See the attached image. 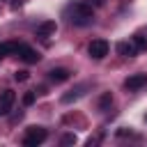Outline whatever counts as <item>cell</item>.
I'll return each instance as SVG.
<instances>
[{"instance_id": "13", "label": "cell", "mask_w": 147, "mask_h": 147, "mask_svg": "<svg viewBox=\"0 0 147 147\" xmlns=\"http://www.w3.org/2000/svg\"><path fill=\"white\" fill-rule=\"evenodd\" d=\"M133 44H136L138 51H145V48H147V39H145L142 34H136V37H133Z\"/></svg>"}, {"instance_id": "17", "label": "cell", "mask_w": 147, "mask_h": 147, "mask_svg": "<svg viewBox=\"0 0 147 147\" xmlns=\"http://www.w3.org/2000/svg\"><path fill=\"white\" fill-rule=\"evenodd\" d=\"M85 2H87L90 7H92V5H94V7H101V5H103V0H85Z\"/></svg>"}, {"instance_id": "3", "label": "cell", "mask_w": 147, "mask_h": 147, "mask_svg": "<svg viewBox=\"0 0 147 147\" xmlns=\"http://www.w3.org/2000/svg\"><path fill=\"white\" fill-rule=\"evenodd\" d=\"M108 51H110V46H108L106 39H92L90 46H87V53H90V57H94V60H103V57L108 55Z\"/></svg>"}, {"instance_id": "14", "label": "cell", "mask_w": 147, "mask_h": 147, "mask_svg": "<svg viewBox=\"0 0 147 147\" xmlns=\"http://www.w3.org/2000/svg\"><path fill=\"white\" fill-rule=\"evenodd\" d=\"M34 99H37V92H25V94H23V103H25V106H32Z\"/></svg>"}, {"instance_id": "4", "label": "cell", "mask_w": 147, "mask_h": 147, "mask_svg": "<svg viewBox=\"0 0 147 147\" xmlns=\"http://www.w3.org/2000/svg\"><path fill=\"white\" fill-rule=\"evenodd\" d=\"M14 101H16L14 90H2L0 92V115H7L11 110V106H14Z\"/></svg>"}, {"instance_id": "2", "label": "cell", "mask_w": 147, "mask_h": 147, "mask_svg": "<svg viewBox=\"0 0 147 147\" xmlns=\"http://www.w3.org/2000/svg\"><path fill=\"white\" fill-rule=\"evenodd\" d=\"M46 138H48V131H46L44 126H30L28 133H25V138H23V145H25V147H37V145H41Z\"/></svg>"}, {"instance_id": "9", "label": "cell", "mask_w": 147, "mask_h": 147, "mask_svg": "<svg viewBox=\"0 0 147 147\" xmlns=\"http://www.w3.org/2000/svg\"><path fill=\"white\" fill-rule=\"evenodd\" d=\"M117 53L124 55V57H133V55L138 53V48H136L133 41H119V44H117Z\"/></svg>"}, {"instance_id": "1", "label": "cell", "mask_w": 147, "mask_h": 147, "mask_svg": "<svg viewBox=\"0 0 147 147\" xmlns=\"http://www.w3.org/2000/svg\"><path fill=\"white\" fill-rule=\"evenodd\" d=\"M92 18H94V16H92V7H90L87 2L74 5V9H71V23H76V25H87Z\"/></svg>"}, {"instance_id": "12", "label": "cell", "mask_w": 147, "mask_h": 147, "mask_svg": "<svg viewBox=\"0 0 147 147\" xmlns=\"http://www.w3.org/2000/svg\"><path fill=\"white\" fill-rule=\"evenodd\" d=\"M110 106H113V94L110 92H103L99 96V110H108Z\"/></svg>"}, {"instance_id": "18", "label": "cell", "mask_w": 147, "mask_h": 147, "mask_svg": "<svg viewBox=\"0 0 147 147\" xmlns=\"http://www.w3.org/2000/svg\"><path fill=\"white\" fill-rule=\"evenodd\" d=\"M0 60H2V53H0Z\"/></svg>"}, {"instance_id": "6", "label": "cell", "mask_w": 147, "mask_h": 147, "mask_svg": "<svg viewBox=\"0 0 147 147\" xmlns=\"http://www.w3.org/2000/svg\"><path fill=\"white\" fill-rule=\"evenodd\" d=\"M16 55H18L23 62H28V64H34V62H39V53H37V51H32V48H30V46H25V44H21V46H18Z\"/></svg>"}, {"instance_id": "8", "label": "cell", "mask_w": 147, "mask_h": 147, "mask_svg": "<svg viewBox=\"0 0 147 147\" xmlns=\"http://www.w3.org/2000/svg\"><path fill=\"white\" fill-rule=\"evenodd\" d=\"M69 76H71V71H69V69H62V67L48 71V78H51L53 83H64V80H69Z\"/></svg>"}, {"instance_id": "5", "label": "cell", "mask_w": 147, "mask_h": 147, "mask_svg": "<svg viewBox=\"0 0 147 147\" xmlns=\"http://www.w3.org/2000/svg\"><path fill=\"white\" fill-rule=\"evenodd\" d=\"M145 85H147V74H133V76H129V78L124 80V87H126L129 92L140 90V87H145Z\"/></svg>"}, {"instance_id": "11", "label": "cell", "mask_w": 147, "mask_h": 147, "mask_svg": "<svg viewBox=\"0 0 147 147\" xmlns=\"http://www.w3.org/2000/svg\"><path fill=\"white\" fill-rule=\"evenodd\" d=\"M83 90H85V85H80V87H76V90H71L69 94H64L62 96V103H71V101H76L80 94H83Z\"/></svg>"}, {"instance_id": "15", "label": "cell", "mask_w": 147, "mask_h": 147, "mask_svg": "<svg viewBox=\"0 0 147 147\" xmlns=\"http://www.w3.org/2000/svg\"><path fill=\"white\" fill-rule=\"evenodd\" d=\"M14 78H16V80H18V83H23V80H28V78H30V74H28V71H23V69H21V71H16V74H14Z\"/></svg>"}, {"instance_id": "7", "label": "cell", "mask_w": 147, "mask_h": 147, "mask_svg": "<svg viewBox=\"0 0 147 147\" xmlns=\"http://www.w3.org/2000/svg\"><path fill=\"white\" fill-rule=\"evenodd\" d=\"M55 30H57V25H55V21H44V23H39V28H37V37H41V39H46V37H51V34H55Z\"/></svg>"}, {"instance_id": "10", "label": "cell", "mask_w": 147, "mask_h": 147, "mask_svg": "<svg viewBox=\"0 0 147 147\" xmlns=\"http://www.w3.org/2000/svg\"><path fill=\"white\" fill-rule=\"evenodd\" d=\"M18 41H5V44H0V53L2 55H11V53H16L18 51Z\"/></svg>"}, {"instance_id": "16", "label": "cell", "mask_w": 147, "mask_h": 147, "mask_svg": "<svg viewBox=\"0 0 147 147\" xmlns=\"http://www.w3.org/2000/svg\"><path fill=\"white\" fill-rule=\"evenodd\" d=\"M74 142H76V136H74V133H67V136L62 138V145H74Z\"/></svg>"}]
</instances>
